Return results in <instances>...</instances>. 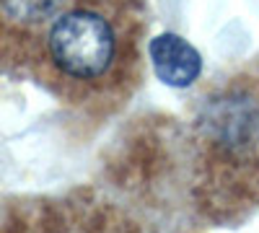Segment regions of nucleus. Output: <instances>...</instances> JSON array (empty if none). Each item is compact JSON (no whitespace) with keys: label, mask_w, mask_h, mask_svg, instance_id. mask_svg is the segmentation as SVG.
Instances as JSON below:
<instances>
[{"label":"nucleus","mask_w":259,"mask_h":233,"mask_svg":"<svg viewBox=\"0 0 259 233\" xmlns=\"http://www.w3.org/2000/svg\"><path fill=\"white\" fill-rule=\"evenodd\" d=\"M148 18L145 0H68L36 70L68 99L112 96L138 78Z\"/></svg>","instance_id":"nucleus-1"},{"label":"nucleus","mask_w":259,"mask_h":233,"mask_svg":"<svg viewBox=\"0 0 259 233\" xmlns=\"http://www.w3.org/2000/svg\"><path fill=\"white\" fill-rule=\"evenodd\" d=\"M68 0H0V60L34 65Z\"/></svg>","instance_id":"nucleus-2"},{"label":"nucleus","mask_w":259,"mask_h":233,"mask_svg":"<svg viewBox=\"0 0 259 233\" xmlns=\"http://www.w3.org/2000/svg\"><path fill=\"white\" fill-rule=\"evenodd\" d=\"M148 57L158 80L171 88H187L202 73V57L179 34H158L148 41Z\"/></svg>","instance_id":"nucleus-3"}]
</instances>
